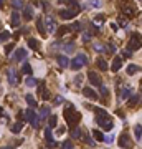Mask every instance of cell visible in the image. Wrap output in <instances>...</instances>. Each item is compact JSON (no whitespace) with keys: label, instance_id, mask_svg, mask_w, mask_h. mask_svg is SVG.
<instances>
[{"label":"cell","instance_id":"cell-10","mask_svg":"<svg viewBox=\"0 0 142 149\" xmlns=\"http://www.w3.org/2000/svg\"><path fill=\"white\" fill-rule=\"evenodd\" d=\"M45 25H46V33L50 32V33H53L55 30H56V23H55V18L53 17H46L45 18Z\"/></svg>","mask_w":142,"mask_h":149},{"label":"cell","instance_id":"cell-4","mask_svg":"<svg viewBox=\"0 0 142 149\" xmlns=\"http://www.w3.org/2000/svg\"><path fill=\"white\" fill-rule=\"evenodd\" d=\"M23 116H25V119H27L30 124H33L35 128H40V118H38V114L35 113L33 109H27V111H23Z\"/></svg>","mask_w":142,"mask_h":149},{"label":"cell","instance_id":"cell-2","mask_svg":"<svg viewBox=\"0 0 142 149\" xmlns=\"http://www.w3.org/2000/svg\"><path fill=\"white\" fill-rule=\"evenodd\" d=\"M84 65H88V56L84 53H78L73 60L69 61L68 66L71 68V70H79V68H83Z\"/></svg>","mask_w":142,"mask_h":149},{"label":"cell","instance_id":"cell-52","mask_svg":"<svg viewBox=\"0 0 142 149\" xmlns=\"http://www.w3.org/2000/svg\"><path fill=\"white\" fill-rule=\"evenodd\" d=\"M2 149H13L12 146H5V148H2Z\"/></svg>","mask_w":142,"mask_h":149},{"label":"cell","instance_id":"cell-41","mask_svg":"<svg viewBox=\"0 0 142 149\" xmlns=\"http://www.w3.org/2000/svg\"><path fill=\"white\" fill-rule=\"evenodd\" d=\"M71 136H73V137H79V136H81V129L75 128V129H73V133H71Z\"/></svg>","mask_w":142,"mask_h":149},{"label":"cell","instance_id":"cell-8","mask_svg":"<svg viewBox=\"0 0 142 149\" xmlns=\"http://www.w3.org/2000/svg\"><path fill=\"white\" fill-rule=\"evenodd\" d=\"M88 78H89V81L93 83L94 86H101V85H102L101 76H99V74H96L94 71H89V73H88Z\"/></svg>","mask_w":142,"mask_h":149},{"label":"cell","instance_id":"cell-47","mask_svg":"<svg viewBox=\"0 0 142 149\" xmlns=\"http://www.w3.org/2000/svg\"><path fill=\"white\" fill-rule=\"evenodd\" d=\"M119 25H121V27H126V18H124V17H119Z\"/></svg>","mask_w":142,"mask_h":149},{"label":"cell","instance_id":"cell-22","mask_svg":"<svg viewBox=\"0 0 142 149\" xmlns=\"http://www.w3.org/2000/svg\"><path fill=\"white\" fill-rule=\"evenodd\" d=\"M63 3H66L68 7H73V10H79V3L76 0H61Z\"/></svg>","mask_w":142,"mask_h":149},{"label":"cell","instance_id":"cell-16","mask_svg":"<svg viewBox=\"0 0 142 149\" xmlns=\"http://www.w3.org/2000/svg\"><path fill=\"white\" fill-rule=\"evenodd\" d=\"M122 14L131 18V17H134V15H135V10L132 7H129V5H124V7H122Z\"/></svg>","mask_w":142,"mask_h":149},{"label":"cell","instance_id":"cell-23","mask_svg":"<svg viewBox=\"0 0 142 149\" xmlns=\"http://www.w3.org/2000/svg\"><path fill=\"white\" fill-rule=\"evenodd\" d=\"M96 61H98V68H99L101 71H106V70H108V63H106L104 58H98Z\"/></svg>","mask_w":142,"mask_h":149},{"label":"cell","instance_id":"cell-1","mask_svg":"<svg viewBox=\"0 0 142 149\" xmlns=\"http://www.w3.org/2000/svg\"><path fill=\"white\" fill-rule=\"evenodd\" d=\"M65 119L69 126H76L78 123L81 121V113L75 111V106L73 104H68L65 108Z\"/></svg>","mask_w":142,"mask_h":149},{"label":"cell","instance_id":"cell-25","mask_svg":"<svg viewBox=\"0 0 142 149\" xmlns=\"http://www.w3.org/2000/svg\"><path fill=\"white\" fill-rule=\"evenodd\" d=\"M25 101H27L28 106H32V108H36V104H38V103L35 101V98L32 95H27V96H25Z\"/></svg>","mask_w":142,"mask_h":149},{"label":"cell","instance_id":"cell-21","mask_svg":"<svg viewBox=\"0 0 142 149\" xmlns=\"http://www.w3.org/2000/svg\"><path fill=\"white\" fill-rule=\"evenodd\" d=\"M13 27H18L20 25V15H18V12H12V22H10Z\"/></svg>","mask_w":142,"mask_h":149},{"label":"cell","instance_id":"cell-24","mask_svg":"<svg viewBox=\"0 0 142 149\" xmlns=\"http://www.w3.org/2000/svg\"><path fill=\"white\" fill-rule=\"evenodd\" d=\"M28 47L32 48V50H38L40 43H38V40H35V38H28Z\"/></svg>","mask_w":142,"mask_h":149},{"label":"cell","instance_id":"cell-35","mask_svg":"<svg viewBox=\"0 0 142 149\" xmlns=\"http://www.w3.org/2000/svg\"><path fill=\"white\" fill-rule=\"evenodd\" d=\"M99 91H101V96H102V98H108V96H109V89L106 88L104 85H101V86H99Z\"/></svg>","mask_w":142,"mask_h":149},{"label":"cell","instance_id":"cell-30","mask_svg":"<svg viewBox=\"0 0 142 149\" xmlns=\"http://www.w3.org/2000/svg\"><path fill=\"white\" fill-rule=\"evenodd\" d=\"M48 113H50V108H48V106H43L41 111H40V114H38V118H40V119H45L48 116Z\"/></svg>","mask_w":142,"mask_h":149},{"label":"cell","instance_id":"cell-49","mask_svg":"<svg viewBox=\"0 0 142 149\" xmlns=\"http://www.w3.org/2000/svg\"><path fill=\"white\" fill-rule=\"evenodd\" d=\"M55 103H56V104H61V103H63V98H61V96H56V98H55Z\"/></svg>","mask_w":142,"mask_h":149},{"label":"cell","instance_id":"cell-36","mask_svg":"<svg viewBox=\"0 0 142 149\" xmlns=\"http://www.w3.org/2000/svg\"><path fill=\"white\" fill-rule=\"evenodd\" d=\"M61 149H75V144L71 141H65L63 144H61Z\"/></svg>","mask_w":142,"mask_h":149},{"label":"cell","instance_id":"cell-48","mask_svg":"<svg viewBox=\"0 0 142 149\" xmlns=\"http://www.w3.org/2000/svg\"><path fill=\"white\" fill-rule=\"evenodd\" d=\"M12 50H13V45H7V47H5V53H10V51H12Z\"/></svg>","mask_w":142,"mask_h":149},{"label":"cell","instance_id":"cell-7","mask_svg":"<svg viewBox=\"0 0 142 149\" xmlns=\"http://www.w3.org/2000/svg\"><path fill=\"white\" fill-rule=\"evenodd\" d=\"M78 14H79V10H60V17L63 18V20H69V18H75Z\"/></svg>","mask_w":142,"mask_h":149},{"label":"cell","instance_id":"cell-11","mask_svg":"<svg viewBox=\"0 0 142 149\" xmlns=\"http://www.w3.org/2000/svg\"><path fill=\"white\" fill-rule=\"evenodd\" d=\"M7 78H8V81H10V85H17V83L20 81V78L17 76L15 70H8V71H7Z\"/></svg>","mask_w":142,"mask_h":149},{"label":"cell","instance_id":"cell-32","mask_svg":"<svg viewBox=\"0 0 142 149\" xmlns=\"http://www.w3.org/2000/svg\"><path fill=\"white\" fill-rule=\"evenodd\" d=\"M10 38V33H8L7 30H3V32H0V43H3V41H7Z\"/></svg>","mask_w":142,"mask_h":149},{"label":"cell","instance_id":"cell-37","mask_svg":"<svg viewBox=\"0 0 142 149\" xmlns=\"http://www.w3.org/2000/svg\"><path fill=\"white\" fill-rule=\"evenodd\" d=\"M68 30H71V32H79V30H81V25H79L78 22H75L71 27H68Z\"/></svg>","mask_w":142,"mask_h":149},{"label":"cell","instance_id":"cell-50","mask_svg":"<svg viewBox=\"0 0 142 149\" xmlns=\"http://www.w3.org/2000/svg\"><path fill=\"white\" fill-rule=\"evenodd\" d=\"M89 38H91V33H89V32H86V33H84V37H83V40H84V41H88Z\"/></svg>","mask_w":142,"mask_h":149},{"label":"cell","instance_id":"cell-46","mask_svg":"<svg viewBox=\"0 0 142 149\" xmlns=\"http://www.w3.org/2000/svg\"><path fill=\"white\" fill-rule=\"evenodd\" d=\"M65 50H66V51H73V50H75V45H73V43H69V45L65 47Z\"/></svg>","mask_w":142,"mask_h":149},{"label":"cell","instance_id":"cell-28","mask_svg":"<svg viewBox=\"0 0 142 149\" xmlns=\"http://www.w3.org/2000/svg\"><path fill=\"white\" fill-rule=\"evenodd\" d=\"M10 129H12V133H15V134H17V133H20L22 129H23V123H22V121L20 123H15V124Z\"/></svg>","mask_w":142,"mask_h":149},{"label":"cell","instance_id":"cell-26","mask_svg":"<svg viewBox=\"0 0 142 149\" xmlns=\"http://www.w3.org/2000/svg\"><path fill=\"white\" fill-rule=\"evenodd\" d=\"M56 124H58V118L56 116H50L48 118V128H56Z\"/></svg>","mask_w":142,"mask_h":149},{"label":"cell","instance_id":"cell-17","mask_svg":"<svg viewBox=\"0 0 142 149\" xmlns=\"http://www.w3.org/2000/svg\"><path fill=\"white\" fill-rule=\"evenodd\" d=\"M45 139H46V142L50 144V146H53V134H51V128H46L45 129Z\"/></svg>","mask_w":142,"mask_h":149},{"label":"cell","instance_id":"cell-53","mask_svg":"<svg viewBox=\"0 0 142 149\" xmlns=\"http://www.w3.org/2000/svg\"><path fill=\"white\" fill-rule=\"evenodd\" d=\"M2 2H3V0H0V3H2Z\"/></svg>","mask_w":142,"mask_h":149},{"label":"cell","instance_id":"cell-5","mask_svg":"<svg viewBox=\"0 0 142 149\" xmlns=\"http://www.w3.org/2000/svg\"><path fill=\"white\" fill-rule=\"evenodd\" d=\"M141 48V33H132L131 40H129V45H127V51L132 53V51H137Z\"/></svg>","mask_w":142,"mask_h":149},{"label":"cell","instance_id":"cell-33","mask_svg":"<svg viewBox=\"0 0 142 149\" xmlns=\"http://www.w3.org/2000/svg\"><path fill=\"white\" fill-rule=\"evenodd\" d=\"M93 136H94V139H98V141H99V142H104V134H102V133H101V131H96V129H94V133H93Z\"/></svg>","mask_w":142,"mask_h":149},{"label":"cell","instance_id":"cell-42","mask_svg":"<svg viewBox=\"0 0 142 149\" xmlns=\"http://www.w3.org/2000/svg\"><path fill=\"white\" fill-rule=\"evenodd\" d=\"M12 5H13V7H23V2H22V0H12Z\"/></svg>","mask_w":142,"mask_h":149},{"label":"cell","instance_id":"cell-45","mask_svg":"<svg viewBox=\"0 0 142 149\" xmlns=\"http://www.w3.org/2000/svg\"><path fill=\"white\" fill-rule=\"evenodd\" d=\"M84 141L88 142L89 146H94V144H96V142H94V141H93V139H91V137H89V136H86V137H84Z\"/></svg>","mask_w":142,"mask_h":149},{"label":"cell","instance_id":"cell-9","mask_svg":"<svg viewBox=\"0 0 142 149\" xmlns=\"http://www.w3.org/2000/svg\"><path fill=\"white\" fill-rule=\"evenodd\" d=\"M27 55H28V51L25 50V48H18V50L13 53V60L15 61H22V60L27 58Z\"/></svg>","mask_w":142,"mask_h":149},{"label":"cell","instance_id":"cell-18","mask_svg":"<svg viewBox=\"0 0 142 149\" xmlns=\"http://www.w3.org/2000/svg\"><path fill=\"white\" fill-rule=\"evenodd\" d=\"M131 93H132V86H126V88H124L121 93H119V96H121L122 100H126V98H129V96H131Z\"/></svg>","mask_w":142,"mask_h":149},{"label":"cell","instance_id":"cell-12","mask_svg":"<svg viewBox=\"0 0 142 149\" xmlns=\"http://www.w3.org/2000/svg\"><path fill=\"white\" fill-rule=\"evenodd\" d=\"M122 66V56H116L114 60H112V66H111V70L114 71V73H117L119 70H121Z\"/></svg>","mask_w":142,"mask_h":149},{"label":"cell","instance_id":"cell-39","mask_svg":"<svg viewBox=\"0 0 142 149\" xmlns=\"http://www.w3.org/2000/svg\"><path fill=\"white\" fill-rule=\"evenodd\" d=\"M22 71H23L25 74H32V66H30L28 63H25V65H23V68H22Z\"/></svg>","mask_w":142,"mask_h":149},{"label":"cell","instance_id":"cell-51","mask_svg":"<svg viewBox=\"0 0 142 149\" xmlns=\"http://www.w3.org/2000/svg\"><path fill=\"white\" fill-rule=\"evenodd\" d=\"M2 114H3V108L0 106V118H2Z\"/></svg>","mask_w":142,"mask_h":149},{"label":"cell","instance_id":"cell-31","mask_svg":"<svg viewBox=\"0 0 142 149\" xmlns=\"http://www.w3.org/2000/svg\"><path fill=\"white\" fill-rule=\"evenodd\" d=\"M134 133H135V141L139 142L141 141V137H142V133H141V124H137L134 128Z\"/></svg>","mask_w":142,"mask_h":149},{"label":"cell","instance_id":"cell-14","mask_svg":"<svg viewBox=\"0 0 142 149\" xmlns=\"http://www.w3.org/2000/svg\"><path fill=\"white\" fill-rule=\"evenodd\" d=\"M83 95L86 96V98H91V100L98 98V95H96V91L93 88H83Z\"/></svg>","mask_w":142,"mask_h":149},{"label":"cell","instance_id":"cell-44","mask_svg":"<svg viewBox=\"0 0 142 149\" xmlns=\"http://www.w3.org/2000/svg\"><path fill=\"white\" fill-rule=\"evenodd\" d=\"M101 5V0H91V7H99Z\"/></svg>","mask_w":142,"mask_h":149},{"label":"cell","instance_id":"cell-19","mask_svg":"<svg viewBox=\"0 0 142 149\" xmlns=\"http://www.w3.org/2000/svg\"><path fill=\"white\" fill-rule=\"evenodd\" d=\"M139 101H141V95L137 93V95L131 96V101H129V106H131V108H134V106H137V104H139Z\"/></svg>","mask_w":142,"mask_h":149},{"label":"cell","instance_id":"cell-38","mask_svg":"<svg viewBox=\"0 0 142 149\" xmlns=\"http://www.w3.org/2000/svg\"><path fill=\"white\" fill-rule=\"evenodd\" d=\"M94 113L98 114V118H101V116H109V114H108V113H106V111H104L102 108H96V109H94Z\"/></svg>","mask_w":142,"mask_h":149},{"label":"cell","instance_id":"cell-13","mask_svg":"<svg viewBox=\"0 0 142 149\" xmlns=\"http://www.w3.org/2000/svg\"><path fill=\"white\" fill-rule=\"evenodd\" d=\"M36 28H38L40 35L46 37V27H45V22H43V17H40V18L36 20Z\"/></svg>","mask_w":142,"mask_h":149},{"label":"cell","instance_id":"cell-34","mask_svg":"<svg viewBox=\"0 0 142 149\" xmlns=\"http://www.w3.org/2000/svg\"><path fill=\"white\" fill-rule=\"evenodd\" d=\"M25 83H27V86H36V85H38V80H35V78H32V76H28Z\"/></svg>","mask_w":142,"mask_h":149},{"label":"cell","instance_id":"cell-6","mask_svg":"<svg viewBox=\"0 0 142 149\" xmlns=\"http://www.w3.org/2000/svg\"><path fill=\"white\" fill-rule=\"evenodd\" d=\"M117 144H119V148H121V149H131V148H132V141H131V137H129L126 133L119 136Z\"/></svg>","mask_w":142,"mask_h":149},{"label":"cell","instance_id":"cell-15","mask_svg":"<svg viewBox=\"0 0 142 149\" xmlns=\"http://www.w3.org/2000/svg\"><path fill=\"white\" fill-rule=\"evenodd\" d=\"M56 61H58V65H60L61 68H66L68 65H69V60H68L66 56H63V55H58V56H56Z\"/></svg>","mask_w":142,"mask_h":149},{"label":"cell","instance_id":"cell-3","mask_svg":"<svg viewBox=\"0 0 142 149\" xmlns=\"http://www.w3.org/2000/svg\"><path fill=\"white\" fill-rule=\"evenodd\" d=\"M96 123H98V126L102 128L104 131H112V128H114V123H112V119H111L109 116H101V118L96 116Z\"/></svg>","mask_w":142,"mask_h":149},{"label":"cell","instance_id":"cell-20","mask_svg":"<svg viewBox=\"0 0 142 149\" xmlns=\"http://www.w3.org/2000/svg\"><path fill=\"white\" fill-rule=\"evenodd\" d=\"M23 17H25V20H32V18H33V8L25 7V10H23Z\"/></svg>","mask_w":142,"mask_h":149},{"label":"cell","instance_id":"cell-29","mask_svg":"<svg viewBox=\"0 0 142 149\" xmlns=\"http://www.w3.org/2000/svg\"><path fill=\"white\" fill-rule=\"evenodd\" d=\"M139 70H141V68L137 66V65H129L126 71H127V74H134V73H137Z\"/></svg>","mask_w":142,"mask_h":149},{"label":"cell","instance_id":"cell-40","mask_svg":"<svg viewBox=\"0 0 142 149\" xmlns=\"http://www.w3.org/2000/svg\"><path fill=\"white\" fill-rule=\"evenodd\" d=\"M40 95H41V98H43V100H50V91H48V89H41L40 91Z\"/></svg>","mask_w":142,"mask_h":149},{"label":"cell","instance_id":"cell-43","mask_svg":"<svg viewBox=\"0 0 142 149\" xmlns=\"http://www.w3.org/2000/svg\"><path fill=\"white\" fill-rule=\"evenodd\" d=\"M104 18H106L104 15H96V17H94V22H99V23H101V22H104Z\"/></svg>","mask_w":142,"mask_h":149},{"label":"cell","instance_id":"cell-27","mask_svg":"<svg viewBox=\"0 0 142 149\" xmlns=\"http://www.w3.org/2000/svg\"><path fill=\"white\" fill-rule=\"evenodd\" d=\"M55 32H56V37H63V35L66 33V32H69V30H68L66 25H63V27H58Z\"/></svg>","mask_w":142,"mask_h":149}]
</instances>
